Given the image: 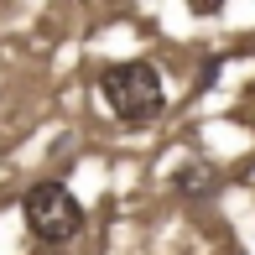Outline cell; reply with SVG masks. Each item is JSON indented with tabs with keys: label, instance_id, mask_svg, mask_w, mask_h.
I'll use <instances>...</instances> for the list:
<instances>
[{
	"label": "cell",
	"instance_id": "1",
	"mask_svg": "<svg viewBox=\"0 0 255 255\" xmlns=\"http://www.w3.org/2000/svg\"><path fill=\"white\" fill-rule=\"evenodd\" d=\"M21 214H26V229L37 240V255H68L84 235V208L78 198L63 188V182H37V188L21 193Z\"/></svg>",
	"mask_w": 255,
	"mask_h": 255
},
{
	"label": "cell",
	"instance_id": "2",
	"mask_svg": "<svg viewBox=\"0 0 255 255\" xmlns=\"http://www.w3.org/2000/svg\"><path fill=\"white\" fill-rule=\"evenodd\" d=\"M99 94L110 104V115L125 120V125H146V120H156V115L167 110V84H161V73L146 57L110 63L99 73Z\"/></svg>",
	"mask_w": 255,
	"mask_h": 255
}]
</instances>
